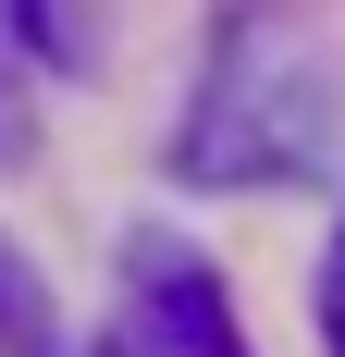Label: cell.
<instances>
[{"mask_svg":"<svg viewBox=\"0 0 345 357\" xmlns=\"http://www.w3.org/2000/svg\"><path fill=\"white\" fill-rule=\"evenodd\" d=\"M321 345L345 357V222H333V259H321Z\"/></svg>","mask_w":345,"mask_h":357,"instance_id":"3","label":"cell"},{"mask_svg":"<svg viewBox=\"0 0 345 357\" xmlns=\"http://www.w3.org/2000/svg\"><path fill=\"white\" fill-rule=\"evenodd\" d=\"M333 148V86H321V50L272 13H235L222 50L198 74V111L172 136V173L198 185H284V173H321Z\"/></svg>","mask_w":345,"mask_h":357,"instance_id":"1","label":"cell"},{"mask_svg":"<svg viewBox=\"0 0 345 357\" xmlns=\"http://www.w3.org/2000/svg\"><path fill=\"white\" fill-rule=\"evenodd\" d=\"M136 357H247L235 308H222V271L172 234H136Z\"/></svg>","mask_w":345,"mask_h":357,"instance_id":"2","label":"cell"}]
</instances>
